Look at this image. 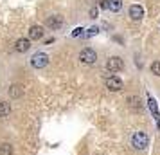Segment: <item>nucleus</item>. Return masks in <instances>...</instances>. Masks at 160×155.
Returning a JSON list of instances; mask_svg holds the SVG:
<instances>
[{
    "instance_id": "1",
    "label": "nucleus",
    "mask_w": 160,
    "mask_h": 155,
    "mask_svg": "<svg viewBox=\"0 0 160 155\" xmlns=\"http://www.w3.org/2000/svg\"><path fill=\"white\" fill-rule=\"evenodd\" d=\"M148 142H149V137H148L146 132H135L133 139H131V144H133L135 150H144L148 146Z\"/></svg>"
},
{
    "instance_id": "2",
    "label": "nucleus",
    "mask_w": 160,
    "mask_h": 155,
    "mask_svg": "<svg viewBox=\"0 0 160 155\" xmlns=\"http://www.w3.org/2000/svg\"><path fill=\"white\" fill-rule=\"evenodd\" d=\"M79 59H81V63L92 65V63H95V59H97V52H95L94 49L87 47V49H83V51L79 52Z\"/></svg>"
},
{
    "instance_id": "3",
    "label": "nucleus",
    "mask_w": 160,
    "mask_h": 155,
    "mask_svg": "<svg viewBox=\"0 0 160 155\" xmlns=\"http://www.w3.org/2000/svg\"><path fill=\"white\" fill-rule=\"evenodd\" d=\"M47 63H49V56L43 54V52H36V54L31 58V65L34 67V69H43Z\"/></svg>"
},
{
    "instance_id": "4",
    "label": "nucleus",
    "mask_w": 160,
    "mask_h": 155,
    "mask_svg": "<svg viewBox=\"0 0 160 155\" xmlns=\"http://www.w3.org/2000/svg\"><path fill=\"white\" fill-rule=\"evenodd\" d=\"M122 67H124V63L119 56H112L106 61V69H108L110 72H119V70H122Z\"/></svg>"
},
{
    "instance_id": "5",
    "label": "nucleus",
    "mask_w": 160,
    "mask_h": 155,
    "mask_svg": "<svg viewBox=\"0 0 160 155\" xmlns=\"http://www.w3.org/2000/svg\"><path fill=\"white\" fill-rule=\"evenodd\" d=\"M124 83L117 78V76H110V78H106V89L112 90V92H119V90H122Z\"/></svg>"
},
{
    "instance_id": "6",
    "label": "nucleus",
    "mask_w": 160,
    "mask_h": 155,
    "mask_svg": "<svg viewBox=\"0 0 160 155\" xmlns=\"http://www.w3.org/2000/svg\"><path fill=\"white\" fill-rule=\"evenodd\" d=\"M130 18L133 20V22L142 20V18H144V8H142V6H138V4L130 6Z\"/></svg>"
},
{
    "instance_id": "7",
    "label": "nucleus",
    "mask_w": 160,
    "mask_h": 155,
    "mask_svg": "<svg viewBox=\"0 0 160 155\" xmlns=\"http://www.w3.org/2000/svg\"><path fill=\"white\" fill-rule=\"evenodd\" d=\"M13 47H15L16 52H27L31 47V40H27V38H18Z\"/></svg>"
},
{
    "instance_id": "8",
    "label": "nucleus",
    "mask_w": 160,
    "mask_h": 155,
    "mask_svg": "<svg viewBox=\"0 0 160 155\" xmlns=\"http://www.w3.org/2000/svg\"><path fill=\"white\" fill-rule=\"evenodd\" d=\"M47 25H49L51 29L56 31V29H59V27L63 25V18H61L59 15H52V16H49V18H47Z\"/></svg>"
},
{
    "instance_id": "9",
    "label": "nucleus",
    "mask_w": 160,
    "mask_h": 155,
    "mask_svg": "<svg viewBox=\"0 0 160 155\" xmlns=\"http://www.w3.org/2000/svg\"><path fill=\"white\" fill-rule=\"evenodd\" d=\"M43 38V27L42 25H32L29 29V40H42Z\"/></svg>"
},
{
    "instance_id": "10",
    "label": "nucleus",
    "mask_w": 160,
    "mask_h": 155,
    "mask_svg": "<svg viewBox=\"0 0 160 155\" xmlns=\"http://www.w3.org/2000/svg\"><path fill=\"white\" fill-rule=\"evenodd\" d=\"M126 103H128V106L133 108V110H140V108H142V101H140L138 96H128L126 97Z\"/></svg>"
},
{
    "instance_id": "11",
    "label": "nucleus",
    "mask_w": 160,
    "mask_h": 155,
    "mask_svg": "<svg viewBox=\"0 0 160 155\" xmlns=\"http://www.w3.org/2000/svg\"><path fill=\"white\" fill-rule=\"evenodd\" d=\"M8 92H9V96L13 97V99H16V97H22L23 96V87L15 83V85H11V87H9Z\"/></svg>"
},
{
    "instance_id": "12",
    "label": "nucleus",
    "mask_w": 160,
    "mask_h": 155,
    "mask_svg": "<svg viewBox=\"0 0 160 155\" xmlns=\"http://www.w3.org/2000/svg\"><path fill=\"white\" fill-rule=\"evenodd\" d=\"M11 114V105L8 101H0V117H8Z\"/></svg>"
},
{
    "instance_id": "13",
    "label": "nucleus",
    "mask_w": 160,
    "mask_h": 155,
    "mask_svg": "<svg viewBox=\"0 0 160 155\" xmlns=\"http://www.w3.org/2000/svg\"><path fill=\"white\" fill-rule=\"evenodd\" d=\"M122 8V0H108V9L110 11H119V9Z\"/></svg>"
},
{
    "instance_id": "14",
    "label": "nucleus",
    "mask_w": 160,
    "mask_h": 155,
    "mask_svg": "<svg viewBox=\"0 0 160 155\" xmlns=\"http://www.w3.org/2000/svg\"><path fill=\"white\" fill-rule=\"evenodd\" d=\"M0 155H13V146L9 142L0 144Z\"/></svg>"
},
{
    "instance_id": "15",
    "label": "nucleus",
    "mask_w": 160,
    "mask_h": 155,
    "mask_svg": "<svg viewBox=\"0 0 160 155\" xmlns=\"http://www.w3.org/2000/svg\"><path fill=\"white\" fill-rule=\"evenodd\" d=\"M151 74L160 76V61H153L151 63Z\"/></svg>"
},
{
    "instance_id": "16",
    "label": "nucleus",
    "mask_w": 160,
    "mask_h": 155,
    "mask_svg": "<svg viewBox=\"0 0 160 155\" xmlns=\"http://www.w3.org/2000/svg\"><path fill=\"white\" fill-rule=\"evenodd\" d=\"M97 11H99L97 8H92V9H90V16H92V18H95V16H97Z\"/></svg>"
}]
</instances>
